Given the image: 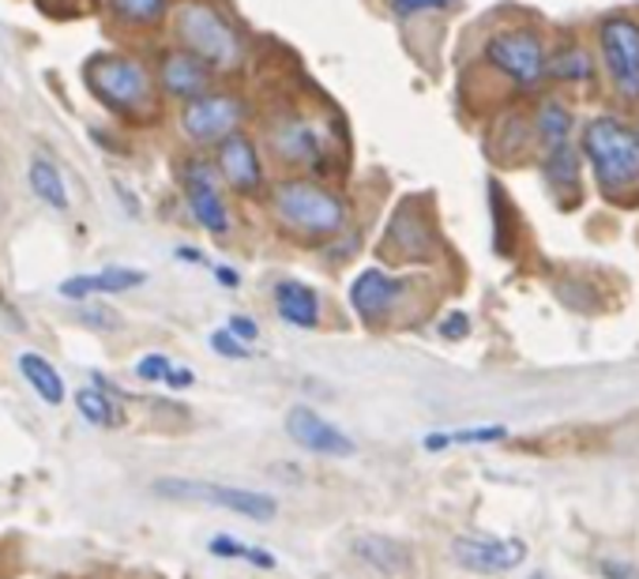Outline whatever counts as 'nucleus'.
I'll list each match as a JSON object with an SVG mask.
<instances>
[{"label": "nucleus", "instance_id": "f257e3e1", "mask_svg": "<svg viewBox=\"0 0 639 579\" xmlns=\"http://www.w3.org/2000/svg\"><path fill=\"white\" fill-rule=\"evenodd\" d=\"M583 154L591 159L595 181L602 196L621 200L639 189V136H632L613 117H595L583 129Z\"/></svg>", "mask_w": 639, "mask_h": 579}, {"label": "nucleus", "instance_id": "f03ea898", "mask_svg": "<svg viewBox=\"0 0 639 579\" xmlns=\"http://www.w3.org/2000/svg\"><path fill=\"white\" fill-rule=\"evenodd\" d=\"M271 203L282 226H290L293 233H304V238H336V233H342V226H347V203H342V196L323 189L320 181H304V178L274 181Z\"/></svg>", "mask_w": 639, "mask_h": 579}, {"label": "nucleus", "instance_id": "7ed1b4c3", "mask_svg": "<svg viewBox=\"0 0 639 579\" xmlns=\"http://www.w3.org/2000/svg\"><path fill=\"white\" fill-rule=\"evenodd\" d=\"M173 31H177L181 49L200 57L211 72L214 68H233L244 53L238 27H233L214 4H208V0H184V4L173 12Z\"/></svg>", "mask_w": 639, "mask_h": 579}, {"label": "nucleus", "instance_id": "20e7f679", "mask_svg": "<svg viewBox=\"0 0 639 579\" xmlns=\"http://www.w3.org/2000/svg\"><path fill=\"white\" fill-rule=\"evenodd\" d=\"M87 87L113 113H140L154 98L147 68L128 53H94L87 61Z\"/></svg>", "mask_w": 639, "mask_h": 579}, {"label": "nucleus", "instance_id": "39448f33", "mask_svg": "<svg viewBox=\"0 0 639 579\" xmlns=\"http://www.w3.org/2000/svg\"><path fill=\"white\" fill-rule=\"evenodd\" d=\"M151 493L166 500H196V505L222 508V512L256 519V523H271L279 516V500L260 489L244 486H226V482H203V478H154Z\"/></svg>", "mask_w": 639, "mask_h": 579}, {"label": "nucleus", "instance_id": "423d86ee", "mask_svg": "<svg viewBox=\"0 0 639 579\" xmlns=\"http://www.w3.org/2000/svg\"><path fill=\"white\" fill-rule=\"evenodd\" d=\"M598 46L609 80L625 98H639V23L628 16H609L598 27Z\"/></svg>", "mask_w": 639, "mask_h": 579}, {"label": "nucleus", "instance_id": "0eeeda50", "mask_svg": "<svg viewBox=\"0 0 639 579\" xmlns=\"http://www.w3.org/2000/svg\"><path fill=\"white\" fill-rule=\"evenodd\" d=\"M486 57L493 61V68L508 76L516 87L523 91H535L538 83L546 80V49L538 42V34L530 31H500L489 38Z\"/></svg>", "mask_w": 639, "mask_h": 579}, {"label": "nucleus", "instance_id": "6e6552de", "mask_svg": "<svg viewBox=\"0 0 639 579\" xmlns=\"http://www.w3.org/2000/svg\"><path fill=\"white\" fill-rule=\"evenodd\" d=\"M244 121V102L233 94H200L184 102L181 110V132L192 143H219L230 132H238Z\"/></svg>", "mask_w": 639, "mask_h": 579}, {"label": "nucleus", "instance_id": "1a4fd4ad", "mask_svg": "<svg viewBox=\"0 0 639 579\" xmlns=\"http://www.w3.org/2000/svg\"><path fill=\"white\" fill-rule=\"evenodd\" d=\"M287 437L298 448L312 451V456H323V459L358 456V440H350V433H342L336 421H328L320 410L304 407V402L287 410Z\"/></svg>", "mask_w": 639, "mask_h": 579}, {"label": "nucleus", "instance_id": "9d476101", "mask_svg": "<svg viewBox=\"0 0 639 579\" xmlns=\"http://www.w3.org/2000/svg\"><path fill=\"white\" fill-rule=\"evenodd\" d=\"M181 184H184V200H189L192 219L208 233H214V238H226V233H230V211H226L219 184H214V166L203 159H184Z\"/></svg>", "mask_w": 639, "mask_h": 579}, {"label": "nucleus", "instance_id": "9b49d317", "mask_svg": "<svg viewBox=\"0 0 639 579\" xmlns=\"http://www.w3.org/2000/svg\"><path fill=\"white\" fill-rule=\"evenodd\" d=\"M451 557L470 572L500 576L527 561V546L519 538H493V535H463L451 542Z\"/></svg>", "mask_w": 639, "mask_h": 579}, {"label": "nucleus", "instance_id": "f8f14e48", "mask_svg": "<svg viewBox=\"0 0 639 579\" xmlns=\"http://www.w3.org/2000/svg\"><path fill=\"white\" fill-rule=\"evenodd\" d=\"M214 162H219V173L233 192L252 196L263 184L260 151H256V143L244 132H230L226 140L214 143Z\"/></svg>", "mask_w": 639, "mask_h": 579}, {"label": "nucleus", "instance_id": "ddd939ff", "mask_svg": "<svg viewBox=\"0 0 639 579\" xmlns=\"http://www.w3.org/2000/svg\"><path fill=\"white\" fill-rule=\"evenodd\" d=\"M159 83L166 94L192 102V98L211 91V68L200 57H192L189 49H166L159 61Z\"/></svg>", "mask_w": 639, "mask_h": 579}, {"label": "nucleus", "instance_id": "4468645a", "mask_svg": "<svg viewBox=\"0 0 639 579\" xmlns=\"http://www.w3.org/2000/svg\"><path fill=\"white\" fill-rule=\"evenodd\" d=\"M399 282L391 274H383L380 268H366L358 279L350 282V309L358 312V320H369L377 323L391 312L399 298Z\"/></svg>", "mask_w": 639, "mask_h": 579}, {"label": "nucleus", "instance_id": "2eb2a0df", "mask_svg": "<svg viewBox=\"0 0 639 579\" xmlns=\"http://www.w3.org/2000/svg\"><path fill=\"white\" fill-rule=\"evenodd\" d=\"M271 147L279 151L282 162H290V166H309V170L323 173V170H320V166H323V140L317 136V129H312V124H304V121L279 124V129H274Z\"/></svg>", "mask_w": 639, "mask_h": 579}, {"label": "nucleus", "instance_id": "dca6fc26", "mask_svg": "<svg viewBox=\"0 0 639 579\" xmlns=\"http://www.w3.org/2000/svg\"><path fill=\"white\" fill-rule=\"evenodd\" d=\"M147 274L136 271V268H106L98 274H72V279L61 282V298L68 301H87V298H98V293H124V290H136L143 287Z\"/></svg>", "mask_w": 639, "mask_h": 579}, {"label": "nucleus", "instance_id": "f3484780", "mask_svg": "<svg viewBox=\"0 0 639 579\" xmlns=\"http://www.w3.org/2000/svg\"><path fill=\"white\" fill-rule=\"evenodd\" d=\"M350 553L380 576H399L410 568V549L391 535H358L350 542Z\"/></svg>", "mask_w": 639, "mask_h": 579}, {"label": "nucleus", "instance_id": "a211bd4d", "mask_svg": "<svg viewBox=\"0 0 639 579\" xmlns=\"http://www.w3.org/2000/svg\"><path fill=\"white\" fill-rule=\"evenodd\" d=\"M274 309L290 328H317L320 323V293L304 282H279L274 287Z\"/></svg>", "mask_w": 639, "mask_h": 579}, {"label": "nucleus", "instance_id": "6ab92c4d", "mask_svg": "<svg viewBox=\"0 0 639 579\" xmlns=\"http://www.w3.org/2000/svg\"><path fill=\"white\" fill-rule=\"evenodd\" d=\"M16 366H19V372H23L27 385L34 388V396H38V399L49 402V407H61L68 388H64L61 372L53 369V361H46L42 355H34V350H23Z\"/></svg>", "mask_w": 639, "mask_h": 579}, {"label": "nucleus", "instance_id": "aec40b11", "mask_svg": "<svg viewBox=\"0 0 639 579\" xmlns=\"http://www.w3.org/2000/svg\"><path fill=\"white\" fill-rule=\"evenodd\" d=\"M546 181L565 203H576L579 192H583V181H579V162L576 151L568 143L549 147V159H546Z\"/></svg>", "mask_w": 639, "mask_h": 579}, {"label": "nucleus", "instance_id": "412c9836", "mask_svg": "<svg viewBox=\"0 0 639 579\" xmlns=\"http://www.w3.org/2000/svg\"><path fill=\"white\" fill-rule=\"evenodd\" d=\"M27 184L34 189L38 200L46 203V208H53V211H68L72 208V196H68V184H64V173L57 170L49 159H31V166H27Z\"/></svg>", "mask_w": 639, "mask_h": 579}, {"label": "nucleus", "instance_id": "4be33fe9", "mask_svg": "<svg viewBox=\"0 0 639 579\" xmlns=\"http://www.w3.org/2000/svg\"><path fill=\"white\" fill-rule=\"evenodd\" d=\"M76 410H80V418L87 426L94 429H117L121 426V410H117V399L106 396L102 388H80L76 391Z\"/></svg>", "mask_w": 639, "mask_h": 579}, {"label": "nucleus", "instance_id": "5701e85b", "mask_svg": "<svg viewBox=\"0 0 639 579\" xmlns=\"http://www.w3.org/2000/svg\"><path fill=\"white\" fill-rule=\"evenodd\" d=\"M208 549L214 557H226V561H244L252 568H263V572H274V568H279V557H274V553H268V549H260V546H244L230 535L211 538Z\"/></svg>", "mask_w": 639, "mask_h": 579}, {"label": "nucleus", "instance_id": "b1692460", "mask_svg": "<svg viewBox=\"0 0 639 579\" xmlns=\"http://www.w3.org/2000/svg\"><path fill=\"white\" fill-rule=\"evenodd\" d=\"M170 0H110V12L128 27H154L166 16Z\"/></svg>", "mask_w": 639, "mask_h": 579}, {"label": "nucleus", "instance_id": "393cba45", "mask_svg": "<svg viewBox=\"0 0 639 579\" xmlns=\"http://www.w3.org/2000/svg\"><path fill=\"white\" fill-rule=\"evenodd\" d=\"M568 132H572V113L560 102H542V110H538V136L549 147H560L568 143Z\"/></svg>", "mask_w": 639, "mask_h": 579}, {"label": "nucleus", "instance_id": "a878e982", "mask_svg": "<svg viewBox=\"0 0 639 579\" xmlns=\"http://www.w3.org/2000/svg\"><path fill=\"white\" fill-rule=\"evenodd\" d=\"M546 72H553L557 80L579 83V80H587V76H591V57H587L579 46H568L553 57V64H546Z\"/></svg>", "mask_w": 639, "mask_h": 579}, {"label": "nucleus", "instance_id": "bb28decb", "mask_svg": "<svg viewBox=\"0 0 639 579\" xmlns=\"http://www.w3.org/2000/svg\"><path fill=\"white\" fill-rule=\"evenodd\" d=\"M500 437H505V426L463 429V433H429L426 437V448L437 451V448H448V445H489V440H500Z\"/></svg>", "mask_w": 639, "mask_h": 579}, {"label": "nucleus", "instance_id": "cd10ccee", "mask_svg": "<svg viewBox=\"0 0 639 579\" xmlns=\"http://www.w3.org/2000/svg\"><path fill=\"white\" fill-rule=\"evenodd\" d=\"M211 347H214V355H222V358H230V361L252 358V350L244 347L241 339H233L230 331H211Z\"/></svg>", "mask_w": 639, "mask_h": 579}, {"label": "nucleus", "instance_id": "c85d7f7f", "mask_svg": "<svg viewBox=\"0 0 639 579\" xmlns=\"http://www.w3.org/2000/svg\"><path fill=\"white\" fill-rule=\"evenodd\" d=\"M166 372H170V358L166 355H147V358L136 361V377L147 380V385H162Z\"/></svg>", "mask_w": 639, "mask_h": 579}, {"label": "nucleus", "instance_id": "c756f323", "mask_svg": "<svg viewBox=\"0 0 639 579\" xmlns=\"http://www.w3.org/2000/svg\"><path fill=\"white\" fill-rule=\"evenodd\" d=\"M80 320L91 323V328H98V331H117V328H121V317H117L113 309H106V306H87V309H80Z\"/></svg>", "mask_w": 639, "mask_h": 579}, {"label": "nucleus", "instance_id": "7c9ffc66", "mask_svg": "<svg viewBox=\"0 0 639 579\" xmlns=\"http://www.w3.org/2000/svg\"><path fill=\"white\" fill-rule=\"evenodd\" d=\"M396 16H418V12H437V8H448L451 0H388Z\"/></svg>", "mask_w": 639, "mask_h": 579}, {"label": "nucleus", "instance_id": "2f4dec72", "mask_svg": "<svg viewBox=\"0 0 639 579\" xmlns=\"http://www.w3.org/2000/svg\"><path fill=\"white\" fill-rule=\"evenodd\" d=\"M226 331H230L233 339H241V342L260 339V328L252 323V317H241V312H238V317H230V328H226Z\"/></svg>", "mask_w": 639, "mask_h": 579}, {"label": "nucleus", "instance_id": "473e14b6", "mask_svg": "<svg viewBox=\"0 0 639 579\" xmlns=\"http://www.w3.org/2000/svg\"><path fill=\"white\" fill-rule=\"evenodd\" d=\"M162 385L170 388V391H184V388H192V385H196V372H192V369H177V366H170V372H166Z\"/></svg>", "mask_w": 639, "mask_h": 579}, {"label": "nucleus", "instance_id": "72a5a7b5", "mask_svg": "<svg viewBox=\"0 0 639 579\" xmlns=\"http://www.w3.org/2000/svg\"><path fill=\"white\" fill-rule=\"evenodd\" d=\"M467 328H470L467 317H463V312H456V317H448V323H440V336H445V339H463Z\"/></svg>", "mask_w": 639, "mask_h": 579}, {"label": "nucleus", "instance_id": "f704fd0d", "mask_svg": "<svg viewBox=\"0 0 639 579\" xmlns=\"http://www.w3.org/2000/svg\"><path fill=\"white\" fill-rule=\"evenodd\" d=\"M602 572L606 579H639V568L636 565H617V561H602Z\"/></svg>", "mask_w": 639, "mask_h": 579}, {"label": "nucleus", "instance_id": "c9c22d12", "mask_svg": "<svg viewBox=\"0 0 639 579\" xmlns=\"http://www.w3.org/2000/svg\"><path fill=\"white\" fill-rule=\"evenodd\" d=\"M177 257L189 260V263H203V257H200V252H196V249H177Z\"/></svg>", "mask_w": 639, "mask_h": 579}, {"label": "nucleus", "instance_id": "e433bc0d", "mask_svg": "<svg viewBox=\"0 0 639 579\" xmlns=\"http://www.w3.org/2000/svg\"><path fill=\"white\" fill-rule=\"evenodd\" d=\"M214 274H219V279L226 282V287H233V282H238V274H233V271H226V268H214Z\"/></svg>", "mask_w": 639, "mask_h": 579}]
</instances>
